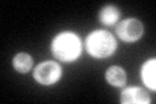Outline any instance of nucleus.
Wrapping results in <instances>:
<instances>
[{
	"instance_id": "7ed1b4c3",
	"label": "nucleus",
	"mask_w": 156,
	"mask_h": 104,
	"mask_svg": "<svg viewBox=\"0 0 156 104\" xmlns=\"http://www.w3.org/2000/svg\"><path fill=\"white\" fill-rule=\"evenodd\" d=\"M61 77V66L55 61H43L34 69V78L38 83L50 86Z\"/></svg>"
},
{
	"instance_id": "f257e3e1",
	"label": "nucleus",
	"mask_w": 156,
	"mask_h": 104,
	"mask_svg": "<svg viewBox=\"0 0 156 104\" xmlns=\"http://www.w3.org/2000/svg\"><path fill=\"white\" fill-rule=\"evenodd\" d=\"M52 53L57 60L70 63L74 61L81 55V41L74 33L65 31L55 37L52 42Z\"/></svg>"
},
{
	"instance_id": "0eeeda50",
	"label": "nucleus",
	"mask_w": 156,
	"mask_h": 104,
	"mask_svg": "<svg viewBox=\"0 0 156 104\" xmlns=\"http://www.w3.org/2000/svg\"><path fill=\"white\" fill-rule=\"evenodd\" d=\"M155 68H156V61L155 59L152 60H147L144 63V65L142 66V81L148 88H151L152 91L156 90V81H155Z\"/></svg>"
},
{
	"instance_id": "423d86ee",
	"label": "nucleus",
	"mask_w": 156,
	"mask_h": 104,
	"mask_svg": "<svg viewBox=\"0 0 156 104\" xmlns=\"http://www.w3.org/2000/svg\"><path fill=\"white\" fill-rule=\"evenodd\" d=\"M105 80L112 86L121 87L126 83V73L120 66H111L105 72Z\"/></svg>"
},
{
	"instance_id": "39448f33",
	"label": "nucleus",
	"mask_w": 156,
	"mask_h": 104,
	"mask_svg": "<svg viewBox=\"0 0 156 104\" xmlns=\"http://www.w3.org/2000/svg\"><path fill=\"white\" fill-rule=\"evenodd\" d=\"M120 102L124 104H147L150 95L142 87H128L121 94Z\"/></svg>"
},
{
	"instance_id": "1a4fd4ad",
	"label": "nucleus",
	"mask_w": 156,
	"mask_h": 104,
	"mask_svg": "<svg viewBox=\"0 0 156 104\" xmlns=\"http://www.w3.org/2000/svg\"><path fill=\"white\" fill-rule=\"evenodd\" d=\"M33 66V57L29 53L21 52L13 57V68L20 73H27Z\"/></svg>"
},
{
	"instance_id": "f03ea898",
	"label": "nucleus",
	"mask_w": 156,
	"mask_h": 104,
	"mask_svg": "<svg viewBox=\"0 0 156 104\" xmlns=\"http://www.w3.org/2000/svg\"><path fill=\"white\" fill-rule=\"evenodd\" d=\"M86 48L91 56L104 59L115 53L117 48V42L111 33L104 30H96L87 37Z\"/></svg>"
},
{
	"instance_id": "20e7f679",
	"label": "nucleus",
	"mask_w": 156,
	"mask_h": 104,
	"mask_svg": "<svg viewBox=\"0 0 156 104\" xmlns=\"http://www.w3.org/2000/svg\"><path fill=\"white\" fill-rule=\"evenodd\" d=\"M143 23L136 18L121 21L116 27V33L124 42H135L143 35Z\"/></svg>"
},
{
	"instance_id": "6e6552de",
	"label": "nucleus",
	"mask_w": 156,
	"mask_h": 104,
	"mask_svg": "<svg viewBox=\"0 0 156 104\" xmlns=\"http://www.w3.org/2000/svg\"><path fill=\"white\" fill-rule=\"evenodd\" d=\"M120 18V11L115 5H105L100 9L99 20L104 25H115Z\"/></svg>"
}]
</instances>
